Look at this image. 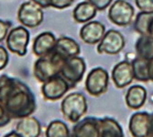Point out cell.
<instances>
[{"label":"cell","instance_id":"obj_8","mask_svg":"<svg viewBox=\"0 0 153 137\" xmlns=\"http://www.w3.org/2000/svg\"><path fill=\"white\" fill-rule=\"evenodd\" d=\"M109 85V74L101 67L94 68L88 73L85 80V89L87 92L97 97L104 94Z\"/></svg>","mask_w":153,"mask_h":137},{"label":"cell","instance_id":"obj_14","mask_svg":"<svg viewBox=\"0 0 153 137\" xmlns=\"http://www.w3.org/2000/svg\"><path fill=\"white\" fill-rule=\"evenodd\" d=\"M150 125V113L137 112L131 115L128 129L133 137H149Z\"/></svg>","mask_w":153,"mask_h":137},{"label":"cell","instance_id":"obj_19","mask_svg":"<svg viewBox=\"0 0 153 137\" xmlns=\"http://www.w3.org/2000/svg\"><path fill=\"white\" fill-rule=\"evenodd\" d=\"M97 9L88 1L79 3L74 9L73 17L74 19L80 24L87 23L91 21L96 15Z\"/></svg>","mask_w":153,"mask_h":137},{"label":"cell","instance_id":"obj_28","mask_svg":"<svg viewBox=\"0 0 153 137\" xmlns=\"http://www.w3.org/2000/svg\"><path fill=\"white\" fill-rule=\"evenodd\" d=\"M89 3H91L97 10H105L109 6H111L113 0H87Z\"/></svg>","mask_w":153,"mask_h":137},{"label":"cell","instance_id":"obj_24","mask_svg":"<svg viewBox=\"0 0 153 137\" xmlns=\"http://www.w3.org/2000/svg\"><path fill=\"white\" fill-rule=\"evenodd\" d=\"M152 21H153V12L141 11L136 17L134 29L140 35H149V30Z\"/></svg>","mask_w":153,"mask_h":137},{"label":"cell","instance_id":"obj_3","mask_svg":"<svg viewBox=\"0 0 153 137\" xmlns=\"http://www.w3.org/2000/svg\"><path fill=\"white\" fill-rule=\"evenodd\" d=\"M87 100L81 92H72L66 95L61 103V111L63 116L74 123L80 121L87 113Z\"/></svg>","mask_w":153,"mask_h":137},{"label":"cell","instance_id":"obj_12","mask_svg":"<svg viewBox=\"0 0 153 137\" xmlns=\"http://www.w3.org/2000/svg\"><path fill=\"white\" fill-rule=\"evenodd\" d=\"M111 77L116 87L118 89L125 88L131 84V82L135 80L131 62L123 60L117 63L113 68Z\"/></svg>","mask_w":153,"mask_h":137},{"label":"cell","instance_id":"obj_32","mask_svg":"<svg viewBox=\"0 0 153 137\" xmlns=\"http://www.w3.org/2000/svg\"><path fill=\"white\" fill-rule=\"evenodd\" d=\"M149 81H153V58L149 60Z\"/></svg>","mask_w":153,"mask_h":137},{"label":"cell","instance_id":"obj_27","mask_svg":"<svg viewBox=\"0 0 153 137\" xmlns=\"http://www.w3.org/2000/svg\"><path fill=\"white\" fill-rule=\"evenodd\" d=\"M11 27H12L11 22L0 19V42H2L4 39H6Z\"/></svg>","mask_w":153,"mask_h":137},{"label":"cell","instance_id":"obj_10","mask_svg":"<svg viewBox=\"0 0 153 137\" xmlns=\"http://www.w3.org/2000/svg\"><path fill=\"white\" fill-rule=\"evenodd\" d=\"M125 38L117 30L110 29L97 45V52L99 54L117 55L125 48Z\"/></svg>","mask_w":153,"mask_h":137},{"label":"cell","instance_id":"obj_5","mask_svg":"<svg viewBox=\"0 0 153 137\" xmlns=\"http://www.w3.org/2000/svg\"><path fill=\"white\" fill-rule=\"evenodd\" d=\"M86 64L82 58L76 56L67 59L62 68L60 75L62 76L70 84L71 88L80 82L85 73Z\"/></svg>","mask_w":153,"mask_h":137},{"label":"cell","instance_id":"obj_15","mask_svg":"<svg viewBox=\"0 0 153 137\" xmlns=\"http://www.w3.org/2000/svg\"><path fill=\"white\" fill-rule=\"evenodd\" d=\"M56 41L57 38H55V36L51 32L46 31L43 33H40L35 38L33 41V53L38 57L45 56V55L54 50Z\"/></svg>","mask_w":153,"mask_h":137},{"label":"cell","instance_id":"obj_4","mask_svg":"<svg viewBox=\"0 0 153 137\" xmlns=\"http://www.w3.org/2000/svg\"><path fill=\"white\" fill-rule=\"evenodd\" d=\"M7 48L12 53L23 57L27 54L30 43V32L23 26L16 27L10 29L6 38Z\"/></svg>","mask_w":153,"mask_h":137},{"label":"cell","instance_id":"obj_16","mask_svg":"<svg viewBox=\"0 0 153 137\" xmlns=\"http://www.w3.org/2000/svg\"><path fill=\"white\" fill-rule=\"evenodd\" d=\"M15 131L22 137H39L41 125L37 118L30 115L19 119Z\"/></svg>","mask_w":153,"mask_h":137},{"label":"cell","instance_id":"obj_9","mask_svg":"<svg viewBox=\"0 0 153 137\" xmlns=\"http://www.w3.org/2000/svg\"><path fill=\"white\" fill-rule=\"evenodd\" d=\"M70 88L71 86L66 80L62 76L57 75L43 82L41 93L45 100L54 102L63 98Z\"/></svg>","mask_w":153,"mask_h":137},{"label":"cell","instance_id":"obj_11","mask_svg":"<svg viewBox=\"0 0 153 137\" xmlns=\"http://www.w3.org/2000/svg\"><path fill=\"white\" fill-rule=\"evenodd\" d=\"M73 137H101L99 119L85 117L78 121L73 128Z\"/></svg>","mask_w":153,"mask_h":137},{"label":"cell","instance_id":"obj_35","mask_svg":"<svg viewBox=\"0 0 153 137\" xmlns=\"http://www.w3.org/2000/svg\"><path fill=\"white\" fill-rule=\"evenodd\" d=\"M149 35L151 38H153V21H152V23H151V25H150V27H149Z\"/></svg>","mask_w":153,"mask_h":137},{"label":"cell","instance_id":"obj_26","mask_svg":"<svg viewBox=\"0 0 153 137\" xmlns=\"http://www.w3.org/2000/svg\"><path fill=\"white\" fill-rule=\"evenodd\" d=\"M74 0H51V7L56 9H64L71 7Z\"/></svg>","mask_w":153,"mask_h":137},{"label":"cell","instance_id":"obj_1","mask_svg":"<svg viewBox=\"0 0 153 137\" xmlns=\"http://www.w3.org/2000/svg\"><path fill=\"white\" fill-rule=\"evenodd\" d=\"M0 103L12 119L30 116L37 109L31 90L21 80L7 75L0 76Z\"/></svg>","mask_w":153,"mask_h":137},{"label":"cell","instance_id":"obj_7","mask_svg":"<svg viewBox=\"0 0 153 137\" xmlns=\"http://www.w3.org/2000/svg\"><path fill=\"white\" fill-rule=\"evenodd\" d=\"M43 8L33 3L32 1L23 3L18 11V19L25 27L33 29L42 23L44 19Z\"/></svg>","mask_w":153,"mask_h":137},{"label":"cell","instance_id":"obj_18","mask_svg":"<svg viewBox=\"0 0 153 137\" xmlns=\"http://www.w3.org/2000/svg\"><path fill=\"white\" fill-rule=\"evenodd\" d=\"M148 97L147 90L141 85L131 86L125 96L126 104L132 110L140 109L146 102Z\"/></svg>","mask_w":153,"mask_h":137},{"label":"cell","instance_id":"obj_31","mask_svg":"<svg viewBox=\"0 0 153 137\" xmlns=\"http://www.w3.org/2000/svg\"><path fill=\"white\" fill-rule=\"evenodd\" d=\"M42 8H48L51 7V0H30Z\"/></svg>","mask_w":153,"mask_h":137},{"label":"cell","instance_id":"obj_34","mask_svg":"<svg viewBox=\"0 0 153 137\" xmlns=\"http://www.w3.org/2000/svg\"><path fill=\"white\" fill-rule=\"evenodd\" d=\"M4 137H22L21 135H19L16 131H12L8 133H7Z\"/></svg>","mask_w":153,"mask_h":137},{"label":"cell","instance_id":"obj_21","mask_svg":"<svg viewBox=\"0 0 153 137\" xmlns=\"http://www.w3.org/2000/svg\"><path fill=\"white\" fill-rule=\"evenodd\" d=\"M135 49L137 57L151 60L153 58V38L149 35H140L136 42Z\"/></svg>","mask_w":153,"mask_h":137},{"label":"cell","instance_id":"obj_29","mask_svg":"<svg viewBox=\"0 0 153 137\" xmlns=\"http://www.w3.org/2000/svg\"><path fill=\"white\" fill-rule=\"evenodd\" d=\"M11 119H12L11 116L7 113L5 107L0 103V128L8 124Z\"/></svg>","mask_w":153,"mask_h":137},{"label":"cell","instance_id":"obj_30","mask_svg":"<svg viewBox=\"0 0 153 137\" xmlns=\"http://www.w3.org/2000/svg\"><path fill=\"white\" fill-rule=\"evenodd\" d=\"M8 59L9 56L7 49L3 46H0V71H2L7 67L8 64Z\"/></svg>","mask_w":153,"mask_h":137},{"label":"cell","instance_id":"obj_23","mask_svg":"<svg viewBox=\"0 0 153 137\" xmlns=\"http://www.w3.org/2000/svg\"><path fill=\"white\" fill-rule=\"evenodd\" d=\"M46 137H72L70 129L67 124L61 120H54L50 122L46 132Z\"/></svg>","mask_w":153,"mask_h":137},{"label":"cell","instance_id":"obj_20","mask_svg":"<svg viewBox=\"0 0 153 137\" xmlns=\"http://www.w3.org/2000/svg\"><path fill=\"white\" fill-rule=\"evenodd\" d=\"M101 137H125L121 125L113 118L105 117L99 119Z\"/></svg>","mask_w":153,"mask_h":137},{"label":"cell","instance_id":"obj_25","mask_svg":"<svg viewBox=\"0 0 153 137\" xmlns=\"http://www.w3.org/2000/svg\"><path fill=\"white\" fill-rule=\"evenodd\" d=\"M136 5L144 12H153V0H135Z\"/></svg>","mask_w":153,"mask_h":137},{"label":"cell","instance_id":"obj_17","mask_svg":"<svg viewBox=\"0 0 153 137\" xmlns=\"http://www.w3.org/2000/svg\"><path fill=\"white\" fill-rule=\"evenodd\" d=\"M54 51L58 53L64 60H67L79 56L81 48L74 39L68 37H62L57 39Z\"/></svg>","mask_w":153,"mask_h":137},{"label":"cell","instance_id":"obj_33","mask_svg":"<svg viewBox=\"0 0 153 137\" xmlns=\"http://www.w3.org/2000/svg\"><path fill=\"white\" fill-rule=\"evenodd\" d=\"M149 137H153V113H150V125H149Z\"/></svg>","mask_w":153,"mask_h":137},{"label":"cell","instance_id":"obj_6","mask_svg":"<svg viewBox=\"0 0 153 137\" xmlns=\"http://www.w3.org/2000/svg\"><path fill=\"white\" fill-rule=\"evenodd\" d=\"M135 14L134 7L126 0H116L110 6L108 18L113 24L120 27H127L131 24Z\"/></svg>","mask_w":153,"mask_h":137},{"label":"cell","instance_id":"obj_13","mask_svg":"<svg viewBox=\"0 0 153 137\" xmlns=\"http://www.w3.org/2000/svg\"><path fill=\"white\" fill-rule=\"evenodd\" d=\"M105 27L99 21H89L82 27L80 38L86 44H98L105 34Z\"/></svg>","mask_w":153,"mask_h":137},{"label":"cell","instance_id":"obj_2","mask_svg":"<svg viewBox=\"0 0 153 137\" xmlns=\"http://www.w3.org/2000/svg\"><path fill=\"white\" fill-rule=\"evenodd\" d=\"M66 60L61 57L54 50L45 56L39 57L33 66L34 77L41 83L60 75L62 65Z\"/></svg>","mask_w":153,"mask_h":137},{"label":"cell","instance_id":"obj_22","mask_svg":"<svg viewBox=\"0 0 153 137\" xmlns=\"http://www.w3.org/2000/svg\"><path fill=\"white\" fill-rule=\"evenodd\" d=\"M132 68L135 80L142 82L149 81V60L142 59L140 57L135 58L132 61Z\"/></svg>","mask_w":153,"mask_h":137}]
</instances>
